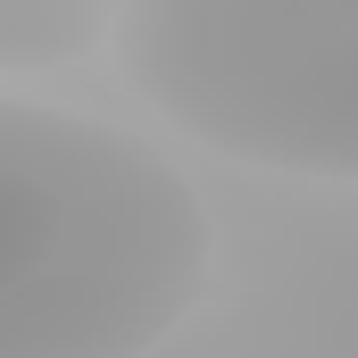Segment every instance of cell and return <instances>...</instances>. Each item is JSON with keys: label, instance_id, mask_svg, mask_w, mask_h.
Listing matches in <instances>:
<instances>
[{"label": "cell", "instance_id": "obj_1", "mask_svg": "<svg viewBox=\"0 0 358 358\" xmlns=\"http://www.w3.org/2000/svg\"><path fill=\"white\" fill-rule=\"evenodd\" d=\"M0 358H150L208 292L192 183L108 117L0 100Z\"/></svg>", "mask_w": 358, "mask_h": 358}, {"label": "cell", "instance_id": "obj_2", "mask_svg": "<svg viewBox=\"0 0 358 358\" xmlns=\"http://www.w3.org/2000/svg\"><path fill=\"white\" fill-rule=\"evenodd\" d=\"M117 67L234 167L358 183V0H117Z\"/></svg>", "mask_w": 358, "mask_h": 358}, {"label": "cell", "instance_id": "obj_3", "mask_svg": "<svg viewBox=\"0 0 358 358\" xmlns=\"http://www.w3.org/2000/svg\"><path fill=\"white\" fill-rule=\"evenodd\" d=\"M117 42V0H0V67L42 76Z\"/></svg>", "mask_w": 358, "mask_h": 358}]
</instances>
